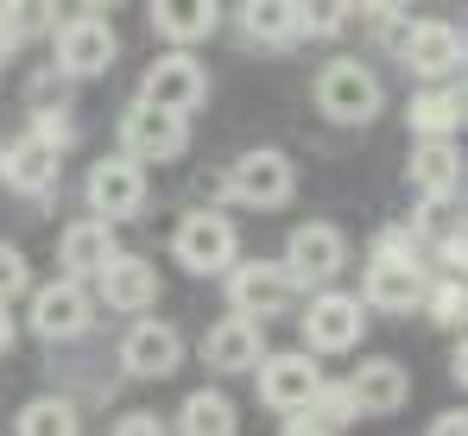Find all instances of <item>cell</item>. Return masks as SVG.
<instances>
[{"label":"cell","mask_w":468,"mask_h":436,"mask_svg":"<svg viewBox=\"0 0 468 436\" xmlns=\"http://www.w3.org/2000/svg\"><path fill=\"white\" fill-rule=\"evenodd\" d=\"M140 101H158V108H177V114H197L209 101V70L190 58V45L165 51L153 70L140 76Z\"/></svg>","instance_id":"13"},{"label":"cell","mask_w":468,"mask_h":436,"mask_svg":"<svg viewBox=\"0 0 468 436\" xmlns=\"http://www.w3.org/2000/svg\"><path fill=\"white\" fill-rule=\"evenodd\" d=\"M355 0H298V19H304V38H335L348 26Z\"/></svg>","instance_id":"30"},{"label":"cell","mask_w":468,"mask_h":436,"mask_svg":"<svg viewBox=\"0 0 468 436\" xmlns=\"http://www.w3.org/2000/svg\"><path fill=\"white\" fill-rule=\"evenodd\" d=\"M431 247H437V266H443V272L468 279V228H437Z\"/></svg>","instance_id":"32"},{"label":"cell","mask_w":468,"mask_h":436,"mask_svg":"<svg viewBox=\"0 0 468 436\" xmlns=\"http://www.w3.org/2000/svg\"><path fill=\"white\" fill-rule=\"evenodd\" d=\"M177 431H190V436H234V431H240V411H234L229 392H209V386H203V392L184 399Z\"/></svg>","instance_id":"25"},{"label":"cell","mask_w":468,"mask_h":436,"mask_svg":"<svg viewBox=\"0 0 468 436\" xmlns=\"http://www.w3.org/2000/svg\"><path fill=\"white\" fill-rule=\"evenodd\" d=\"M424 285H431L424 253H387V247H374L367 253V272H361V303L367 310H387V316H405V310H418Z\"/></svg>","instance_id":"5"},{"label":"cell","mask_w":468,"mask_h":436,"mask_svg":"<svg viewBox=\"0 0 468 436\" xmlns=\"http://www.w3.org/2000/svg\"><path fill=\"white\" fill-rule=\"evenodd\" d=\"M405 121H411V133H456L463 127V95H450V89L431 82L424 95H411Z\"/></svg>","instance_id":"28"},{"label":"cell","mask_w":468,"mask_h":436,"mask_svg":"<svg viewBox=\"0 0 468 436\" xmlns=\"http://www.w3.org/2000/svg\"><path fill=\"white\" fill-rule=\"evenodd\" d=\"M6 32H13V45H32V38H51V26H58V0H6Z\"/></svg>","instance_id":"29"},{"label":"cell","mask_w":468,"mask_h":436,"mask_svg":"<svg viewBox=\"0 0 468 436\" xmlns=\"http://www.w3.org/2000/svg\"><path fill=\"white\" fill-rule=\"evenodd\" d=\"M146 19L165 45H203L222 26V0H153Z\"/></svg>","instance_id":"22"},{"label":"cell","mask_w":468,"mask_h":436,"mask_svg":"<svg viewBox=\"0 0 468 436\" xmlns=\"http://www.w3.org/2000/svg\"><path fill=\"white\" fill-rule=\"evenodd\" d=\"M266 355V323L229 310L222 323L203 329V367L209 373H253V361Z\"/></svg>","instance_id":"16"},{"label":"cell","mask_w":468,"mask_h":436,"mask_svg":"<svg viewBox=\"0 0 468 436\" xmlns=\"http://www.w3.org/2000/svg\"><path fill=\"white\" fill-rule=\"evenodd\" d=\"M405 177H411L418 197H463V177H468L463 145L450 133H418L411 158H405Z\"/></svg>","instance_id":"17"},{"label":"cell","mask_w":468,"mask_h":436,"mask_svg":"<svg viewBox=\"0 0 468 436\" xmlns=\"http://www.w3.org/2000/svg\"><path fill=\"white\" fill-rule=\"evenodd\" d=\"M82 197H89V216H101V221H133L140 209H146V165H140L133 152L95 158V165H89Z\"/></svg>","instance_id":"8"},{"label":"cell","mask_w":468,"mask_h":436,"mask_svg":"<svg viewBox=\"0 0 468 436\" xmlns=\"http://www.w3.org/2000/svg\"><path fill=\"white\" fill-rule=\"evenodd\" d=\"M222 190H229L240 209H285L298 197V165L285 152H272V145H253V152H240L229 165Z\"/></svg>","instance_id":"3"},{"label":"cell","mask_w":468,"mask_h":436,"mask_svg":"<svg viewBox=\"0 0 468 436\" xmlns=\"http://www.w3.org/2000/svg\"><path fill=\"white\" fill-rule=\"evenodd\" d=\"M171 253H177L184 272L209 279V272H229L234 266L240 234H234V221L222 216V209H190V216L177 221V234H171Z\"/></svg>","instance_id":"7"},{"label":"cell","mask_w":468,"mask_h":436,"mask_svg":"<svg viewBox=\"0 0 468 436\" xmlns=\"http://www.w3.org/2000/svg\"><path fill=\"white\" fill-rule=\"evenodd\" d=\"M355 6H361V13H367V19H374V26H380V32H387L392 45H399V32H392V19H399V13H405V0H355Z\"/></svg>","instance_id":"33"},{"label":"cell","mask_w":468,"mask_h":436,"mask_svg":"<svg viewBox=\"0 0 468 436\" xmlns=\"http://www.w3.org/2000/svg\"><path fill=\"white\" fill-rule=\"evenodd\" d=\"M418 310H424L437 329H463V323H468V279H456V272H431V285H424V297H418Z\"/></svg>","instance_id":"27"},{"label":"cell","mask_w":468,"mask_h":436,"mask_svg":"<svg viewBox=\"0 0 468 436\" xmlns=\"http://www.w3.org/2000/svg\"><path fill=\"white\" fill-rule=\"evenodd\" d=\"M26 323H32L38 342H82L89 323H95V303H89L82 279H58V285L32 291V316Z\"/></svg>","instance_id":"12"},{"label":"cell","mask_w":468,"mask_h":436,"mask_svg":"<svg viewBox=\"0 0 468 436\" xmlns=\"http://www.w3.org/2000/svg\"><path fill=\"white\" fill-rule=\"evenodd\" d=\"M298 272L285 266V260H240L234 253L229 266V303L240 316H260V323H272V316H285L292 303H298Z\"/></svg>","instance_id":"4"},{"label":"cell","mask_w":468,"mask_h":436,"mask_svg":"<svg viewBox=\"0 0 468 436\" xmlns=\"http://www.w3.org/2000/svg\"><path fill=\"white\" fill-rule=\"evenodd\" d=\"M298 329H304V348L311 355H355L361 335H367V303L355 291L316 285V297L304 303V316H298Z\"/></svg>","instance_id":"2"},{"label":"cell","mask_w":468,"mask_h":436,"mask_svg":"<svg viewBox=\"0 0 468 436\" xmlns=\"http://www.w3.org/2000/svg\"><path fill=\"white\" fill-rule=\"evenodd\" d=\"M311 95H316V114L335 121V127H367V121H380V108H387V82L367 70L361 58L323 64Z\"/></svg>","instance_id":"1"},{"label":"cell","mask_w":468,"mask_h":436,"mask_svg":"<svg viewBox=\"0 0 468 436\" xmlns=\"http://www.w3.org/2000/svg\"><path fill=\"white\" fill-rule=\"evenodd\" d=\"M463 114H468V89H463Z\"/></svg>","instance_id":"39"},{"label":"cell","mask_w":468,"mask_h":436,"mask_svg":"<svg viewBox=\"0 0 468 436\" xmlns=\"http://www.w3.org/2000/svg\"><path fill=\"white\" fill-rule=\"evenodd\" d=\"M108 253H114V221H101V216L70 221V228L58 234V266H64V279H95V272L108 266Z\"/></svg>","instance_id":"21"},{"label":"cell","mask_w":468,"mask_h":436,"mask_svg":"<svg viewBox=\"0 0 468 436\" xmlns=\"http://www.w3.org/2000/svg\"><path fill=\"white\" fill-rule=\"evenodd\" d=\"M285 266L298 272V285H329L342 266H348V234L335 221H298L292 240H285Z\"/></svg>","instance_id":"14"},{"label":"cell","mask_w":468,"mask_h":436,"mask_svg":"<svg viewBox=\"0 0 468 436\" xmlns=\"http://www.w3.org/2000/svg\"><path fill=\"white\" fill-rule=\"evenodd\" d=\"M392 51L418 82H443V76H456L468 64V32H456L450 19H418V26L399 32Z\"/></svg>","instance_id":"9"},{"label":"cell","mask_w":468,"mask_h":436,"mask_svg":"<svg viewBox=\"0 0 468 436\" xmlns=\"http://www.w3.org/2000/svg\"><path fill=\"white\" fill-rule=\"evenodd\" d=\"M342 386H348L355 411H367V418H392V411H405V399H411V373L392 361V355H367Z\"/></svg>","instance_id":"19"},{"label":"cell","mask_w":468,"mask_h":436,"mask_svg":"<svg viewBox=\"0 0 468 436\" xmlns=\"http://www.w3.org/2000/svg\"><path fill=\"white\" fill-rule=\"evenodd\" d=\"M253 379H260V405L285 418V411H298L316 386H323V367H316L311 348H285V355H260L253 361Z\"/></svg>","instance_id":"11"},{"label":"cell","mask_w":468,"mask_h":436,"mask_svg":"<svg viewBox=\"0 0 468 436\" xmlns=\"http://www.w3.org/2000/svg\"><path fill=\"white\" fill-rule=\"evenodd\" d=\"M95 291H101V303L108 310H127V316H140V310H153L158 303V266L153 260H140V253H108V266L95 272Z\"/></svg>","instance_id":"18"},{"label":"cell","mask_w":468,"mask_h":436,"mask_svg":"<svg viewBox=\"0 0 468 436\" xmlns=\"http://www.w3.org/2000/svg\"><path fill=\"white\" fill-rule=\"evenodd\" d=\"M51 38H58V70L89 82V76H101L114 58H121V38H114V26L101 19V13H89L82 6V19H64V26H51Z\"/></svg>","instance_id":"10"},{"label":"cell","mask_w":468,"mask_h":436,"mask_svg":"<svg viewBox=\"0 0 468 436\" xmlns=\"http://www.w3.org/2000/svg\"><path fill=\"white\" fill-rule=\"evenodd\" d=\"M450 379H456V386L468 392V335L456 342V355H450Z\"/></svg>","instance_id":"36"},{"label":"cell","mask_w":468,"mask_h":436,"mask_svg":"<svg viewBox=\"0 0 468 436\" xmlns=\"http://www.w3.org/2000/svg\"><path fill=\"white\" fill-rule=\"evenodd\" d=\"M77 6H89V13H114L121 0H77Z\"/></svg>","instance_id":"38"},{"label":"cell","mask_w":468,"mask_h":436,"mask_svg":"<svg viewBox=\"0 0 468 436\" xmlns=\"http://www.w3.org/2000/svg\"><path fill=\"white\" fill-rule=\"evenodd\" d=\"M58 158H64L58 140L26 133V140H13L0 152V177H6V190H19V197H45V190L58 184Z\"/></svg>","instance_id":"20"},{"label":"cell","mask_w":468,"mask_h":436,"mask_svg":"<svg viewBox=\"0 0 468 436\" xmlns=\"http://www.w3.org/2000/svg\"><path fill=\"white\" fill-rule=\"evenodd\" d=\"M32 291V266H26V253L13 247V240H0V303H13V297H26Z\"/></svg>","instance_id":"31"},{"label":"cell","mask_w":468,"mask_h":436,"mask_svg":"<svg viewBox=\"0 0 468 436\" xmlns=\"http://www.w3.org/2000/svg\"><path fill=\"white\" fill-rule=\"evenodd\" d=\"M177 367H184V335L140 310V323L121 335V373H133V379H171Z\"/></svg>","instance_id":"15"},{"label":"cell","mask_w":468,"mask_h":436,"mask_svg":"<svg viewBox=\"0 0 468 436\" xmlns=\"http://www.w3.org/2000/svg\"><path fill=\"white\" fill-rule=\"evenodd\" d=\"M431 436H468V405L443 411V418H431Z\"/></svg>","instance_id":"35"},{"label":"cell","mask_w":468,"mask_h":436,"mask_svg":"<svg viewBox=\"0 0 468 436\" xmlns=\"http://www.w3.org/2000/svg\"><path fill=\"white\" fill-rule=\"evenodd\" d=\"M361 411H355V399H348V386H335V379H323L311 399L298 405V411H285V431L292 436H335L348 431Z\"/></svg>","instance_id":"23"},{"label":"cell","mask_w":468,"mask_h":436,"mask_svg":"<svg viewBox=\"0 0 468 436\" xmlns=\"http://www.w3.org/2000/svg\"><path fill=\"white\" fill-rule=\"evenodd\" d=\"M240 26L253 45L266 51H292L304 38V19H298V0H240Z\"/></svg>","instance_id":"24"},{"label":"cell","mask_w":468,"mask_h":436,"mask_svg":"<svg viewBox=\"0 0 468 436\" xmlns=\"http://www.w3.org/2000/svg\"><path fill=\"white\" fill-rule=\"evenodd\" d=\"M13 335H19V329H13V303H0V355L13 348Z\"/></svg>","instance_id":"37"},{"label":"cell","mask_w":468,"mask_h":436,"mask_svg":"<svg viewBox=\"0 0 468 436\" xmlns=\"http://www.w3.org/2000/svg\"><path fill=\"white\" fill-rule=\"evenodd\" d=\"M121 152H133L140 165H171L190 152V114L158 108V101H133L121 114Z\"/></svg>","instance_id":"6"},{"label":"cell","mask_w":468,"mask_h":436,"mask_svg":"<svg viewBox=\"0 0 468 436\" xmlns=\"http://www.w3.org/2000/svg\"><path fill=\"white\" fill-rule=\"evenodd\" d=\"M0 13H6V0H0Z\"/></svg>","instance_id":"40"},{"label":"cell","mask_w":468,"mask_h":436,"mask_svg":"<svg viewBox=\"0 0 468 436\" xmlns=\"http://www.w3.org/2000/svg\"><path fill=\"white\" fill-rule=\"evenodd\" d=\"M13 431L19 436H77L82 431V411L70 399H32V405H19V418H13Z\"/></svg>","instance_id":"26"},{"label":"cell","mask_w":468,"mask_h":436,"mask_svg":"<svg viewBox=\"0 0 468 436\" xmlns=\"http://www.w3.org/2000/svg\"><path fill=\"white\" fill-rule=\"evenodd\" d=\"M114 431H121V436H153V431H165V418H158V411H127Z\"/></svg>","instance_id":"34"}]
</instances>
